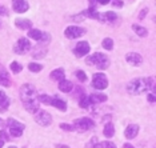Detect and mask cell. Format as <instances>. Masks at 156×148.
<instances>
[{
    "instance_id": "cell-48",
    "label": "cell",
    "mask_w": 156,
    "mask_h": 148,
    "mask_svg": "<svg viewBox=\"0 0 156 148\" xmlns=\"http://www.w3.org/2000/svg\"><path fill=\"white\" fill-rule=\"evenodd\" d=\"M2 72H5V68L2 64H0V73H2Z\"/></svg>"
},
{
    "instance_id": "cell-46",
    "label": "cell",
    "mask_w": 156,
    "mask_h": 148,
    "mask_svg": "<svg viewBox=\"0 0 156 148\" xmlns=\"http://www.w3.org/2000/svg\"><path fill=\"white\" fill-rule=\"evenodd\" d=\"M56 148H71V147L66 146V144H56Z\"/></svg>"
},
{
    "instance_id": "cell-24",
    "label": "cell",
    "mask_w": 156,
    "mask_h": 148,
    "mask_svg": "<svg viewBox=\"0 0 156 148\" xmlns=\"http://www.w3.org/2000/svg\"><path fill=\"white\" fill-rule=\"evenodd\" d=\"M132 30H133V32H135V33H137L140 37H145V36L148 35V31L145 30L144 27L139 26V24H133V26H132Z\"/></svg>"
},
{
    "instance_id": "cell-8",
    "label": "cell",
    "mask_w": 156,
    "mask_h": 148,
    "mask_svg": "<svg viewBox=\"0 0 156 148\" xmlns=\"http://www.w3.org/2000/svg\"><path fill=\"white\" fill-rule=\"evenodd\" d=\"M84 33H86V30L77 27V26H69V27H67L64 31L66 37H68V39H77V37L83 36Z\"/></svg>"
},
{
    "instance_id": "cell-1",
    "label": "cell",
    "mask_w": 156,
    "mask_h": 148,
    "mask_svg": "<svg viewBox=\"0 0 156 148\" xmlns=\"http://www.w3.org/2000/svg\"><path fill=\"white\" fill-rule=\"evenodd\" d=\"M154 90V77H145V79H133L127 86V91L131 95H140Z\"/></svg>"
},
{
    "instance_id": "cell-45",
    "label": "cell",
    "mask_w": 156,
    "mask_h": 148,
    "mask_svg": "<svg viewBox=\"0 0 156 148\" xmlns=\"http://www.w3.org/2000/svg\"><path fill=\"white\" fill-rule=\"evenodd\" d=\"M5 97H7V95L4 93V91L0 90V100H3V99H5Z\"/></svg>"
},
{
    "instance_id": "cell-38",
    "label": "cell",
    "mask_w": 156,
    "mask_h": 148,
    "mask_svg": "<svg viewBox=\"0 0 156 148\" xmlns=\"http://www.w3.org/2000/svg\"><path fill=\"white\" fill-rule=\"evenodd\" d=\"M100 146H101V148H116V146L112 142H103Z\"/></svg>"
},
{
    "instance_id": "cell-26",
    "label": "cell",
    "mask_w": 156,
    "mask_h": 148,
    "mask_svg": "<svg viewBox=\"0 0 156 148\" xmlns=\"http://www.w3.org/2000/svg\"><path fill=\"white\" fill-rule=\"evenodd\" d=\"M96 67H98V69H100V71H104V69H107L108 67H109V59L104 55V56H103L101 60L96 64Z\"/></svg>"
},
{
    "instance_id": "cell-47",
    "label": "cell",
    "mask_w": 156,
    "mask_h": 148,
    "mask_svg": "<svg viewBox=\"0 0 156 148\" xmlns=\"http://www.w3.org/2000/svg\"><path fill=\"white\" fill-rule=\"evenodd\" d=\"M123 148H135V147L132 146V144H129V143H127V144H124V146H123Z\"/></svg>"
},
{
    "instance_id": "cell-21",
    "label": "cell",
    "mask_w": 156,
    "mask_h": 148,
    "mask_svg": "<svg viewBox=\"0 0 156 148\" xmlns=\"http://www.w3.org/2000/svg\"><path fill=\"white\" fill-rule=\"evenodd\" d=\"M64 76H66V73H64V69L63 68H56L51 72V77L54 80H56V82H62V80H64Z\"/></svg>"
},
{
    "instance_id": "cell-7",
    "label": "cell",
    "mask_w": 156,
    "mask_h": 148,
    "mask_svg": "<svg viewBox=\"0 0 156 148\" xmlns=\"http://www.w3.org/2000/svg\"><path fill=\"white\" fill-rule=\"evenodd\" d=\"M35 122H36L37 124H40L41 127H48L52 123V116L49 115L47 111L39 110L36 114H35Z\"/></svg>"
},
{
    "instance_id": "cell-51",
    "label": "cell",
    "mask_w": 156,
    "mask_h": 148,
    "mask_svg": "<svg viewBox=\"0 0 156 148\" xmlns=\"http://www.w3.org/2000/svg\"><path fill=\"white\" fill-rule=\"evenodd\" d=\"M8 148H16V147H13V146H12V147H8Z\"/></svg>"
},
{
    "instance_id": "cell-35",
    "label": "cell",
    "mask_w": 156,
    "mask_h": 148,
    "mask_svg": "<svg viewBox=\"0 0 156 148\" xmlns=\"http://www.w3.org/2000/svg\"><path fill=\"white\" fill-rule=\"evenodd\" d=\"M84 16H86V11L79 13V15H73L71 20H73V22H83V20H84Z\"/></svg>"
},
{
    "instance_id": "cell-23",
    "label": "cell",
    "mask_w": 156,
    "mask_h": 148,
    "mask_svg": "<svg viewBox=\"0 0 156 148\" xmlns=\"http://www.w3.org/2000/svg\"><path fill=\"white\" fill-rule=\"evenodd\" d=\"M103 133H104L105 137H112L113 135H115V127H113L112 123H107V124L104 125Z\"/></svg>"
},
{
    "instance_id": "cell-15",
    "label": "cell",
    "mask_w": 156,
    "mask_h": 148,
    "mask_svg": "<svg viewBox=\"0 0 156 148\" xmlns=\"http://www.w3.org/2000/svg\"><path fill=\"white\" fill-rule=\"evenodd\" d=\"M39 101H37V99H35V100H31V101H26L24 103V108L30 112V114H36V112L39 111Z\"/></svg>"
},
{
    "instance_id": "cell-3",
    "label": "cell",
    "mask_w": 156,
    "mask_h": 148,
    "mask_svg": "<svg viewBox=\"0 0 156 148\" xmlns=\"http://www.w3.org/2000/svg\"><path fill=\"white\" fill-rule=\"evenodd\" d=\"M73 129L77 132H86L88 129L94 128L95 127V123L92 122V119L90 118H80V119H76L73 122Z\"/></svg>"
},
{
    "instance_id": "cell-41",
    "label": "cell",
    "mask_w": 156,
    "mask_h": 148,
    "mask_svg": "<svg viewBox=\"0 0 156 148\" xmlns=\"http://www.w3.org/2000/svg\"><path fill=\"white\" fill-rule=\"evenodd\" d=\"M8 15V11H7V8L3 4H0V16H5Z\"/></svg>"
},
{
    "instance_id": "cell-12",
    "label": "cell",
    "mask_w": 156,
    "mask_h": 148,
    "mask_svg": "<svg viewBox=\"0 0 156 148\" xmlns=\"http://www.w3.org/2000/svg\"><path fill=\"white\" fill-rule=\"evenodd\" d=\"M137 133H139V125L137 124H129L126 128V131H124V136H126L128 140H131V139H133L135 136H137Z\"/></svg>"
},
{
    "instance_id": "cell-40",
    "label": "cell",
    "mask_w": 156,
    "mask_h": 148,
    "mask_svg": "<svg viewBox=\"0 0 156 148\" xmlns=\"http://www.w3.org/2000/svg\"><path fill=\"white\" fill-rule=\"evenodd\" d=\"M95 144H98V139H96V137H92L90 142L87 143V148H92V147L95 146Z\"/></svg>"
},
{
    "instance_id": "cell-50",
    "label": "cell",
    "mask_w": 156,
    "mask_h": 148,
    "mask_svg": "<svg viewBox=\"0 0 156 148\" xmlns=\"http://www.w3.org/2000/svg\"><path fill=\"white\" fill-rule=\"evenodd\" d=\"M3 146H4V142H3V140H0V148H3Z\"/></svg>"
},
{
    "instance_id": "cell-30",
    "label": "cell",
    "mask_w": 156,
    "mask_h": 148,
    "mask_svg": "<svg viewBox=\"0 0 156 148\" xmlns=\"http://www.w3.org/2000/svg\"><path fill=\"white\" fill-rule=\"evenodd\" d=\"M9 68H11V71H12V72L19 73V72H22L23 65L20 64V63H17V62H12V63H11V65H9Z\"/></svg>"
},
{
    "instance_id": "cell-32",
    "label": "cell",
    "mask_w": 156,
    "mask_h": 148,
    "mask_svg": "<svg viewBox=\"0 0 156 148\" xmlns=\"http://www.w3.org/2000/svg\"><path fill=\"white\" fill-rule=\"evenodd\" d=\"M52 97L48 96V95H39L37 96V101L39 103H44V104H51Z\"/></svg>"
},
{
    "instance_id": "cell-2",
    "label": "cell",
    "mask_w": 156,
    "mask_h": 148,
    "mask_svg": "<svg viewBox=\"0 0 156 148\" xmlns=\"http://www.w3.org/2000/svg\"><path fill=\"white\" fill-rule=\"evenodd\" d=\"M19 93H20V99H22L23 103L37 99L36 88H35L32 84H24V86H22V87H20Z\"/></svg>"
},
{
    "instance_id": "cell-31",
    "label": "cell",
    "mask_w": 156,
    "mask_h": 148,
    "mask_svg": "<svg viewBox=\"0 0 156 148\" xmlns=\"http://www.w3.org/2000/svg\"><path fill=\"white\" fill-rule=\"evenodd\" d=\"M8 107H9V99L8 97L0 100V112H5L8 110Z\"/></svg>"
},
{
    "instance_id": "cell-37",
    "label": "cell",
    "mask_w": 156,
    "mask_h": 148,
    "mask_svg": "<svg viewBox=\"0 0 156 148\" xmlns=\"http://www.w3.org/2000/svg\"><path fill=\"white\" fill-rule=\"evenodd\" d=\"M49 40H51V36H49V33H47V32H43V36H41V40L39 41V43H48Z\"/></svg>"
},
{
    "instance_id": "cell-25",
    "label": "cell",
    "mask_w": 156,
    "mask_h": 148,
    "mask_svg": "<svg viewBox=\"0 0 156 148\" xmlns=\"http://www.w3.org/2000/svg\"><path fill=\"white\" fill-rule=\"evenodd\" d=\"M0 86L11 87V79H9V75L7 73V71L0 73Z\"/></svg>"
},
{
    "instance_id": "cell-6",
    "label": "cell",
    "mask_w": 156,
    "mask_h": 148,
    "mask_svg": "<svg viewBox=\"0 0 156 148\" xmlns=\"http://www.w3.org/2000/svg\"><path fill=\"white\" fill-rule=\"evenodd\" d=\"M92 87L96 90H105L108 87V79L104 73H95L92 77Z\"/></svg>"
},
{
    "instance_id": "cell-20",
    "label": "cell",
    "mask_w": 156,
    "mask_h": 148,
    "mask_svg": "<svg viewBox=\"0 0 156 148\" xmlns=\"http://www.w3.org/2000/svg\"><path fill=\"white\" fill-rule=\"evenodd\" d=\"M73 88L72 86V83L69 82V80H62V82H59V90L62 91V92H64V93H68L71 92V90Z\"/></svg>"
},
{
    "instance_id": "cell-28",
    "label": "cell",
    "mask_w": 156,
    "mask_h": 148,
    "mask_svg": "<svg viewBox=\"0 0 156 148\" xmlns=\"http://www.w3.org/2000/svg\"><path fill=\"white\" fill-rule=\"evenodd\" d=\"M28 69H30L31 72H40L41 69H43V65L41 64H39V63H30L28 64Z\"/></svg>"
},
{
    "instance_id": "cell-10",
    "label": "cell",
    "mask_w": 156,
    "mask_h": 148,
    "mask_svg": "<svg viewBox=\"0 0 156 148\" xmlns=\"http://www.w3.org/2000/svg\"><path fill=\"white\" fill-rule=\"evenodd\" d=\"M12 8L17 13H24L28 11L30 4H28L27 0H12Z\"/></svg>"
},
{
    "instance_id": "cell-36",
    "label": "cell",
    "mask_w": 156,
    "mask_h": 148,
    "mask_svg": "<svg viewBox=\"0 0 156 148\" xmlns=\"http://www.w3.org/2000/svg\"><path fill=\"white\" fill-rule=\"evenodd\" d=\"M0 140H3V142H8V140H9L8 133H7L4 129H2V131H0Z\"/></svg>"
},
{
    "instance_id": "cell-4",
    "label": "cell",
    "mask_w": 156,
    "mask_h": 148,
    "mask_svg": "<svg viewBox=\"0 0 156 148\" xmlns=\"http://www.w3.org/2000/svg\"><path fill=\"white\" fill-rule=\"evenodd\" d=\"M7 125H8V129H9V135L15 136V137L22 136L24 128H26L23 123H19V122L13 120V119H8L7 120Z\"/></svg>"
},
{
    "instance_id": "cell-11",
    "label": "cell",
    "mask_w": 156,
    "mask_h": 148,
    "mask_svg": "<svg viewBox=\"0 0 156 148\" xmlns=\"http://www.w3.org/2000/svg\"><path fill=\"white\" fill-rule=\"evenodd\" d=\"M126 60L128 62V64L133 65V67H139L141 65V63H143V58L136 54V52H129V54H127L126 56Z\"/></svg>"
},
{
    "instance_id": "cell-34",
    "label": "cell",
    "mask_w": 156,
    "mask_h": 148,
    "mask_svg": "<svg viewBox=\"0 0 156 148\" xmlns=\"http://www.w3.org/2000/svg\"><path fill=\"white\" fill-rule=\"evenodd\" d=\"M60 128H62L63 131H66V132L75 131V129H73V125H71V124H67V123H62V124H60Z\"/></svg>"
},
{
    "instance_id": "cell-27",
    "label": "cell",
    "mask_w": 156,
    "mask_h": 148,
    "mask_svg": "<svg viewBox=\"0 0 156 148\" xmlns=\"http://www.w3.org/2000/svg\"><path fill=\"white\" fill-rule=\"evenodd\" d=\"M101 45L104 49H107V51H111V49L113 48V40L111 37H105L104 40L101 41Z\"/></svg>"
},
{
    "instance_id": "cell-42",
    "label": "cell",
    "mask_w": 156,
    "mask_h": 148,
    "mask_svg": "<svg viewBox=\"0 0 156 148\" xmlns=\"http://www.w3.org/2000/svg\"><path fill=\"white\" fill-rule=\"evenodd\" d=\"M91 4H95V3H100V4H107L109 3V0H90Z\"/></svg>"
},
{
    "instance_id": "cell-22",
    "label": "cell",
    "mask_w": 156,
    "mask_h": 148,
    "mask_svg": "<svg viewBox=\"0 0 156 148\" xmlns=\"http://www.w3.org/2000/svg\"><path fill=\"white\" fill-rule=\"evenodd\" d=\"M41 36H43V32L39 30H35V28H31L30 31H28V37L34 39V40H36L37 43L41 40Z\"/></svg>"
},
{
    "instance_id": "cell-5",
    "label": "cell",
    "mask_w": 156,
    "mask_h": 148,
    "mask_svg": "<svg viewBox=\"0 0 156 148\" xmlns=\"http://www.w3.org/2000/svg\"><path fill=\"white\" fill-rule=\"evenodd\" d=\"M30 49H31V43L26 37H20L19 40L16 41V44L13 45V52H15V54H19V55L27 54Z\"/></svg>"
},
{
    "instance_id": "cell-9",
    "label": "cell",
    "mask_w": 156,
    "mask_h": 148,
    "mask_svg": "<svg viewBox=\"0 0 156 148\" xmlns=\"http://www.w3.org/2000/svg\"><path fill=\"white\" fill-rule=\"evenodd\" d=\"M90 51H91V48L87 41H79V43L76 44V47L73 48V55H75L76 58H81V56H86Z\"/></svg>"
},
{
    "instance_id": "cell-39",
    "label": "cell",
    "mask_w": 156,
    "mask_h": 148,
    "mask_svg": "<svg viewBox=\"0 0 156 148\" xmlns=\"http://www.w3.org/2000/svg\"><path fill=\"white\" fill-rule=\"evenodd\" d=\"M147 13H148V8L145 7V8H143L140 11V13H139V20H144V17L147 16Z\"/></svg>"
},
{
    "instance_id": "cell-49",
    "label": "cell",
    "mask_w": 156,
    "mask_h": 148,
    "mask_svg": "<svg viewBox=\"0 0 156 148\" xmlns=\"http://www.w3.org/2000/svg\"><path fill=\"white\" fill-rule=\"evenodd\" d=\"M92 148H101V146H100V144H95V146L92 147Z\"/></svg>"
},
{
    "instance_id": "cell-13",
    "label": "cell",
    "mask_w": 156,
    "mask_h": 148,
    "mask_svg": "<svg viewBox=\"0 0 156 148\" xmlns=\"http://www.w3.org/2000/svg\"><path fill=\"white\" fill-rule=\"evenodd\" d=\"M118 20V15L112 11H108L105 13H100V19L99 22H103V23H113Z\"/></svg>"
},
{
    "instance_id": "cell-16",
    "label": "cell",
    "mask_w": 156,
    "mask_h": 148,
    "mask_svg": "<svg viewBox=\"0 0 156 148\" xmlns=\"http://www.w3.org/2000/svg\"><path fill=\"white\" fill-rule=\"evenodd\" d=\"M103 54H100V52H96V54H94V55H91V56H88V58L86 59V63L88 65H96L99 62L103 59Z\"/></svg>"
},
{
    "instance_id": "cell-18",
    "label": "cell",
    "mask_w": 156,
    "mask_h": 148,
    "mask_svg": "<svg viewBox=\"0 0 156 148\" xmlns=\"http://www.w3.org/2000/svg\"><path fill=\"white\" fill-rule=\"evenodd\" d=\"M90 97V101L91 104H99V103H103V101L107 100V96L104 93H92Z\"/></svg>"
},
{
    "instance_id": "cell-19",
    "label": "cell",
    "mask_w": 156,
    "mask_h": 148,
    "mask_svg": "<svg viewBox=\"0 0 156 148\" xmlns=\"http://www.w3.org/2000/svg\"><path fill=\"white\" fill-rule=\"evenodd\" d=\"M47 55V47H35L34 48V52H32V56L35 59H41V58H44V56Z\"/></svg>"
},
{
    "instance_id": "cell-17",
    "label": "cell",
    "mask_w": 156,
    "mask_h": 148,
    "mask_svg": "<svg viewBox=\"0 0 156 148\" xmlns=\"http://www.w3.org/2000/svg\"><path fill=\"white\" fill-rule=\"evenodd\" d=\"M15 26L20 30H31L32 27V22L28 19H17L15 20Z\"/></svg>"
},
{
    "instance_id": "cell-44",
    "label": "cell",
    "mask_w": 156,
    "mask_h": 148,
    "mask_svg": "<svg viewBox=\"0 0 156 148\" xmlns=\"http://www.w3.org/2000/svg\"><path fill=\"white\" fill-rule=\"evenodd\" d=\"M155 100H156V99H155V96H154V93H150V95H148V101H150V103H154Z\"/></svg>"
},
{
    "instance_id": "cell-14",
    "label": "cell",
    "mask_w": 156,
    "mask_h": 148,
    "mask_svg": "<svg viewBox=\"0 0 156 148\" xmlns=\"http://www.w3.org/2000/svg\"><path fill=\"white\" fill-rule=\"evenodd\" d=\"M49 105H52V107H55V108H58V110L60 111H67V103L63 99H60L59 96H55V97H52V100H51V104Z\"/></svg>"
},
{
    "instance_id": "cell-43",
    "label": "cell",
    "mask_w": 156,
    "mask_h": 148,
    "mask_svg": "<svg viewBox=\"0 0 156 148\" xmlns=\"http://www.w3.org/2000/svg\"><path fill=\"white\" fill-rule=\"evenodd\" d=\"M113 7H123V2H119V0H115V2L112 3Z\"/></svg>"
},
{
    "instance_id": "cell-29",
    "label": "cell",
    "mask_w": 156,
    "mask_h": 148,
    "mask_svg": "<svg viewBox=\"0 0 156 148\" xmlns=\"http://www.w3.org/2000/svg\"><path fill=\"white\" fill-rule=\"evenodd\" d=\"M79 105H80L81 108H88V107L91 105L90 97H88V96H84V95H83V96L80 97V100H79Z\"/></svg>"
},
{
    "instance_id": "cell-33",
    "label": "cell",
    "mask_w": 156,
    "mask_h": 148,
    "mask_svg": "<svg viewBox=\"0 0 156 148\" xmlns=\"http://www.w3.org/2000/svg\"><path fill=\"white\" fill-rule=\"evenodd\" d=\"M76 77L79 82H87V75L84 71H76Z\"/></svg>"
}]
</instances>
